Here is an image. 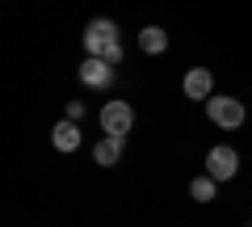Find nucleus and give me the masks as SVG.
Returning <instances> with one entry per match:
<instances>
[{
  "instance_id": "obj_5",
  "label": "nucleus",
  "mask_w": 252,
  "mask_h": 227,
  "mask_svg": "<svg viewBox=\"0 0 252 227\" xmlns=\"http://www.w3.org/2000/svg\"><path fill=\"white\" fill-rule=\"evenodd\" d=\"M109 80H114V67H109L105 59H93L89 55V59L80 64V84L84 89H105Z\"/></svg>"
},
{
  "instance_id": "obj_4",
  "label": "nucleus",
  "mask_w": 252,
  "mask_h": 227,
  "mask_svg": "<svg viewBox=\"0 0 252 227\" xmlns=\"http://www.w3.org/2000/svg\"><path fill=\"white\" fill-rule=\"evenodd\" d=\"M235 173H240V152H231V147H210L206 177H215V181H231Z\"/></svg>"
},
{
  "instance_id": "obj_6",
  "label": "nucleus",
  "mask_w": 252,
  "mask_h": 227,
  "mask_svg": "<svg viewBox=\"0 0 252 227\" xmlns=\"http://www.w3.org/2000/svg\"><path fill=\"white\" fill-rule=\"evenodd\" d=\"M210 84H215V76L206 67H189L185 72V97L189 101H210Z\"/></svg>"
},
{
  "instance_id": "obj_10",
  "label": "nucleus",
  "mask_w": 252,
  "mask_h": 227,
  "mask_svg": "<svg viewBox=\"0 0 252 227\" xmlns=\"http://www.w3.org/2000/svg\"><path fill=\"white\" fill-rule=\"evenodd\" d=\"M215 177H193V185H189V194H193V202H215Z\"/></svg>"
},
{
  "instance_id": "obj_8",
  "label": "nucleus",
  "mask_w": 252,
  "mask_h": 227,
  "mask_svg": "<svg viewBox=\"0 0 252 227\" xmlns=\"http://www.w3.org/2000/svg\"><path fill=\"white\" fill-rule=\"evenodd\" d=\"M139 46H143L147 55H164L168 51V34H164L160 26H147V30H139Z\"/></svg>"
},
{
  "instance_id": "obj_11",
  "label": "nucleus",
  "mask_w": 252,
  "mask_h": 227,
  "mask_svg": "<svg viewBox=\"0 0 252 227\" xmlns=\"http://www.w3.org/2000/svg\"><path fill=\"white\" fill-rule=\"evenodd\" d=\"M80 114H84V105H80V101H72V105H67V122H76Z\"/></svg>"
},
{
  "instance_id": "obj_9",
  "label": "nucleus",
  "mask_w": 252,
  "mask_h": 227,
  "mask_svg": "<svg viewBox=\"0 0 252 227\" xmlns=\"http://www.w3.org/2000/svg\"><path fill=\"white\" fill-rule=\"evenodd\" d=\"M93 156H97V164L101 168H109V164H118V156H122V139H101L97 147H93Z\"/></svg>"
},
{
  "instance_id": "obj_2",
  "label": "nucleus",
  "mask_w": 252,
  "mask_h": 227,
  "mask_svg": "<svg viewBox=\"0 0 252 227\" xmlns=\"http://www.w3.org/2000/svg\"><path fill=\"white\" fill-rule=\"evenodd\" d=\"M101 127H105L109 139H126L130 127H135V109L126 105V101H109V105L101 109Z\"/></svg>"
},
{
  "instance_id": "obj_3",
  "label": "nucleus",
  "mask_w": 252,
  "mask_h": 227,
  "mask_svg": "<svg viewBox=\"0 0 252 227\" xmlns=\"http://www.w3.org/2000/svg\"><path fill=\"white\" fill-rule=\"evenodd\" d=\"M206 114H210V122L223 127V130L244 127V105H240L235 97H210V101H206Z\"/></svg>"
},
{
  "instance_id": "obj_1",
  "label": "nucleus",
  "mask_w": 252,
  "mask_h": 227,
  "mask_svg": "<svg viewBox=\"0 0 252 227\" xmlns=\"http://www.w3.org/2000/svg\"><path fill=\"white\" fill-rule=\"evenodd\" d=\"M84 51L93 55V59H105L109 67L122 59V42H118V26L109 17H97L89 21V30H84Z\"/></svg>"
},
{
  "instance_id": "obj_7",
  "label": "nucleus",
  "mask_w": 252,
  "mask_h": 227,
  "mask_svg": "<svg viewBox=\"0 0 252 227\" xmlns=\"http://www.w3.org/2000/svg\"><path fill=\"white\" fill-rule=\"evenodd\" d=\"M51 143L59 147V152H76V147H80V127H76V122H59V127L51 130Z\"/></svg>"
}]
</instances>
